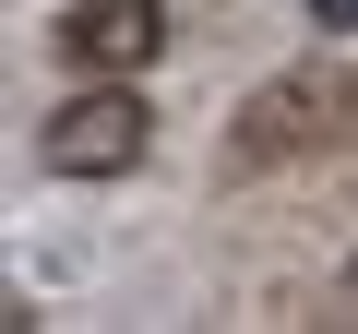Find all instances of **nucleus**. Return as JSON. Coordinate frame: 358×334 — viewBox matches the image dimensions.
<instances>
[{
  "instance_id": "1",
  "label": "nucleus",
  "mask_w": 358,
  "mask_h": 334,
  "mask_svg": "<svg viewBox=\"0 0 358 334\" xmlns=\"http://www.w3.org/2000/svg\"><path fill=\"white\" fill-rule=\"evenodd\" d=\"M358 131V72L346 60H299V72H275L251 108H239V131H227V167H299V155H334Z\"/></svg>"
},
{
  "instance_id": "2",
  "label": "nucleus",
  "mask_w": 358,
  "mask_h": 334,
  "mask_svg": "<svg viewBox=\"0 0 358 334\" xmlns=\"http://www.w3.org/2000/svg\"><path fill=\"white\" fill-rule=\"evenodd\" d=\"M36 155L60 167V180H120V167L143 155V96H120V84H84L48 131H36Z\"/></svg>"
},
{
  "instance_id": "4",
  "label": "nucleus",
  "mask_w": 358,
  "mask_h": 334,
  "mask_svg": "<svg viewBox=\"0 0 358 334\" xmlns=\"http://www.w3.org/2000/svg\"><path fill=\"white\" fill-rule=\"evenodd\" d=\"M310 13H322V24H334V36H358V0H310Z\"/></svg>"
},
{
  "instance_id": "3",
  "label": "nucleus",
  "mask_w": 358,
  "mask_h": 334,
  "mask_svg": "<svg viewBox=\"0 0 358 334\" xmlns=\"http://www.w3.org/2000/svg\"><path fill=\"white\" fill-rule=\"evenodd\" d=\"M72 72H143L167 48V0H72V13L48 24Z\"/></svg>"
}]
</instances>
